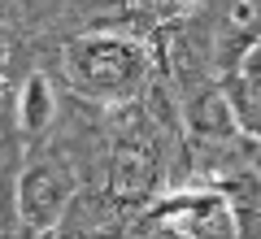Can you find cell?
Listing matches in <instances>:
<instances>
[{"mask_svg": "<svg viewBox=\"0 0 261 239\" xmlns=\"http://www.w3.org/2000/svg\"><path fill=\"white\" fill-rule=\"evenodd\" d=\"M74 196V178L61 161H35L22 170L18 187H13V204H18V222L31 235H48L61 222L65 204Z\"/></svg>", "mask_w": 261, "mask_h": 239, "instance_id": "2", "label": "cell"}, {"mask_svg": "<svg viewBox=\"0 0 261 239\" xmlns=\"http://www.w3.org/2000/svg\"><path fill=\"white\" fill-rule=\"evenodd\" d=\"M222 92H226V100L235 109L240 130H248L252 139H261V44L244 48L240 65L226 74Z\"/></svg>", "mask_w": 261, "mask_h": 239, "instance_id": "5", "label": "cell"}, {"mask_svg": "<svg viewBox=\"0 0 261 239\" xmlns=\"http://www.w3.org/2000/svg\"><path fill=\"white\" fill-rule=\"evenodd\" d=\"M61 70L79 96L87 100H126L144 87L148 52L122 35H79L61 48Z\"/></svg>", "mask_w": 261, "mask_h": 239, "instance_id": "1", "label": "cell"}, {"mask_svg": "<svg viewBox=\"0 0 261 239\" xmlns=\"http://www.w3.org/2000/svg\"><path fill=\"white\" fill-rule=\"evenodd\" d=\"M152 222H170L166 230L178 235H240L235 209L222 192H178L148 209Z\"/></svg>", "mask_w": 261, "mask_h": 239, "instance_id": "3", "label": "cell"}, {"mask_svg": "<svg viewBox=\"0 0 261 239\" xmlns=\"http://www.w3.org/2000/svg\"><path fill=\"white\" fill-rule=\"evenodd\" d=\"M144 5H148V9L157 13V18H178L183 9H192L196 0H144Z\"/></svg>", "mask_w": 261, "mask_h": 239, "instance_id": "8", "label": "cell"}, {"mask_svg": "<svg viewBox=\"0 0 261 239\" xmlns=\"http://www.w3.org/2000/svg\"><path fill=\"white\" fill-rule=\"evenodd\" d=\"M57 113V96H53V83H48L44 74H31L27 83L18 92V126L22 135H39V130L53 122Z\"/></svg>", "mask_w": 261, "mask_h": 239, "instance_id": "7", "label": "cell"}, {"mask_svg": "<svg viewBox=\"0 0 261 239\" xmlns=\"http://www.w3.org/2000/svg\"><path fill=\"white\" fill-rule=\"evenodd\" d=\"M187 130L200 139H226V135H240V122H235V109L226 100L222 87H209L200 92L192 104H187Z\"/></svg>", "mask_w": 261, "mask_h": 239, "instance_id": "6", "label": "cell"}, {"mask_svg": "<svg viewBox=\"0 0 261 239\" xmlns=\"http://www.w3.org/2000/svg\"><path fill=\"white\" fill-rule=\"evenodd\" d=\"M109 187L118 200H144L157 187V148L144 139H122L109 156Z\"/></svg>", "mask_w": 261, "mask_h": 239, "instance_id": "4", "label": "cell"}]
</instances>
